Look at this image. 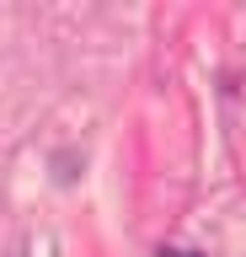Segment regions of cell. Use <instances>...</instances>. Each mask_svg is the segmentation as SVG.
<instances>
[{"instance_id": "cell-1", "label": "cell", "mask_w": 246, "mask_h": 257, "mask_svg": "<svg viewBox=\"0 0 246 257\" xmlns=\"http://www.w3.org/2000/svg\"><path fill=\"white\" fill-rule=\"evenodd\" d=\"M155 257H203V252H187V246H161Z\"/></svg>"}]
</instances>
